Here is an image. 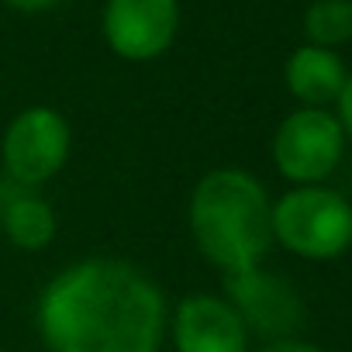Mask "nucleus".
<instances>
[{
    "instance_id": "1",
    "label": "nucleus",
    "mask_w": 352,
    "mask_h": 352,
    "mask_svg": "<svg viewBox=\"0 0 352 352\" xmlns=\"http://www.w3.org/2000/svg\"><path fill=\"white\" fill-rule=\"evenodd\" d=\"M162 328V290L121 259L73 263L38 300V331L52 352H159Z\"/></svg>"
},
{
    "instance_id": "2",
    "label": "nucleus",
    "mask_w": 352,
    "mask_h": 352,
    "mask_svg": "<svg viewBox=\"0 0 352 352\" xmlns=\"http://www.w3.org/2000/svg\"><path fill=\"white\" fill-rule=\"evenodd\" d=\"M190 235L208 263L245 273L273 245V204L245 169H211L190 197Z\"/></svg>"
},
{
    "instance_id": "3",
    "label": "nucleus",
    "mask_w": 352,
    "mask_h": 352,
    "mask_svg": "<svg viewBox=\"0 0 352 352\" xmlns=\"http://www.w3.org/2000/svg\"><path fill=\"white\" fill-rule=\"evenodd\" d=\"M273 239L304 259H335L352 245V204L324 187H297L273 204Z\"/></svg>"
},
{
    "instance_id": "4",
    "label": "nucleus",
    "mask_w": 352,
    "mask_h": 352,
    "mask_svg": "<svg viewBox=\"0 0 352 352\" xmlns=\"http://www.w3.org/2000/svg\"><path fill=\"white\" fill-rule=\"evenodd\" d=\"M345 148V128L324 107H300L287 114L273 135V162L297 187H318V180L338 166Z\"/></svg>"
},
{
    "instance_id": "5",
    "label": "nucleus",
    "mask_w": 352,
    "mask_h": 352,
    "mask_svg": "<svg viewBox=\"0 0 352 352\" xmlns=\"http://www.w3.org/2000/svg\"><path fill=\"white\" fill-rule=\"evenodd\" d=\"M69 159V124L52 107L21 111L4 131V166L8 176L32 190L49 184Z\"/></svg>"
},
{
    "instance_id": "6",
    "label": "nucleus",
    "mask_w": 352,
    "mask_h": 352,
    "mask_svg": "<svg viewBox=\"0 0 352 352\" xmlns=\"http://www.w3.org/2000/svg\"><path fill=\"white\" fill-rule=\"evenodd\" d=\"M180 28V0H107L104 38L128 63L159 59Z\"/></svg>"
},
{
    "instance_id": "7",
    "label": "nucleus",
    "mask_w": 352,
    "mask_h": 352,
    "mask_svg": "<svg viewBox=\"0 0 352 352\" xmlns=\"http://www.w3.org/2000/svg\"><path fill=\"white\" fill-rule=\"evenodd\" d=\"M176 352H245L249 328L232 300L214 294H190L173 314Z\"/></svg>"
},
{
    "instance_id": "8",
    "label": "nucleus",
    "mask_w": 352,
    "mask_h": 352,
    "mask_svg": "<svg viewBox=\"0 0 352 352\" xmlns=\"http://www.w3.org/2000/svg\"><path fill=\"white\" fill-rule=\"evenodd\" d=\"M225 287L232 294V307L242 314L245 328H256L263 335H287L300 324V297L283 276H273L259 266L245 273L225 276Z\"/></svg>"
},
{
    "instance_id": "9",
    "label": "nucleus",
    "mask_w": 352,
    "mask_h": 352,
    "mask_svg": "<svg viewBox=\"0 0 352 352\" xmlns=\"http://www.w3.org/2000/svg\"><path fill=\"white\" fill-rule=\"evenodd\" d=\"M283 76H287V90L304 107H324V104L338 100L345 90V80H349L345 63L331 49H318V45L294 49Z\"/></svg>"
},
{
    "instance_id": "10",
    "label": "nucleus",
    "mask_w": 352,
    "mask_h": 352,
    "mask_svg": "<svg viewBox=\"0 0 352 352\" xmlns=\"http://www.w3.org/2000/svg\"><path fill=\"white\" fill-rule=\"evenodd\" d=\"M0 225H4L8 239L18 249H32V252L45 249L56 235L52 208L38 194H32L18 184H14L11 194H0Z\"/></svg>"
},
{
    "instance_id": "11",
    "label": "nucleus",
    "mask_w": 352,
    "mask_h": 352,
    "mask_svg": "<svg viewBox=\"0 0 352 352\" xmlns=\"http://www.w3.org/2000/svg\"><path fill=\"white\" fill-rule=\"evenodd\" d=\"M304 35L307 45L335 49L352 38V4L349 0H314L304 11Z\"/></svg>"
},
{
    "instance_id": "12",
    "label": "nucleus",
    "mask_w": 352,
    "mask_h": 352,
    "mask_svg": "<svg viewBox=\"0 0 352 352\" xmlns=\"http://www.w3.org/2000/svg\"><path fill=\"white\" fill-rule=\"evenodd\" d=\"M4 4L21 14H42V11H52L56 4H63V0H4Z\"/></svg>"
},
{
    "instance_id": "13",
    "label": "nucleus",
    "mask_w": 352,
    "mask_h": 352,
    "mask_svg": "<svg viewBox=\"0 0 352 352\" xmlns=\"http://www.w3.org/2000/svg\"><path fill=\"white\" fill-rule=\"evenodd\" d=\"M259 352H321V349H318V345H311V342L280 338V342H273V345H266V349H259Z\"/></svg>"
},
{
    "instance_id": "14",
    "label": "nucleus",
    "mask_w": 352,
    "mask_h": 352,
    "mask_svg": "<svg viewBox=\"0 0 352 352\" xmlns=\"http://www.w3.org/2000/svg\"><path fill=\"white\" fill-rule=\"evenodd\" d=\"M338 111H342V128L352 135V76L345 80V90H342V97H338Z\"/></svg>"
},
{
    "instance_id": "15",
    "label": "nucleus",
    "mask_w": 352,
    "mask_h": 352,
    "mask_svg": "<svg viewBox=\"0 0 352 352\" xmlns=\"http://www.w3.org/2000/svg\"><path fill=\"white\" fill-rule=\"evenodd\" d=\"M0 352H4V349H0Z\"/></svg>"
},
{
    "instance_id": "16",
    "label": "nucleus",
    "mask_w": 352,
    "mask_h": 352,
    "mask_svg": "<svg viewBox=\"0 0 352 352\" xmlns=\"http://www.w3.org/2000/svg\"><path fill=\"white\" fill-rule=\"evenodd\" d=\"M349 4H352V0H349Z\"/></svg>"
}]
</instances>
